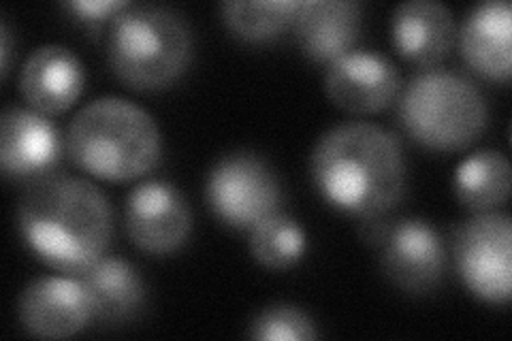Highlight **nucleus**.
I'll use <instances>...</instances> for the list:
<instances>
[{
	"label": "nucleus",
	"instance_id": "1",
	"mask_svg": "<svg viewBox=\"0 0 512 341\" xmlns=\"http://www.w3.org/2000/svg\"><path fill=\"white\" fill-rule=\"evenodd\" d=\"M18 229L43 265L79 275L105 256L114 237V211L99 186L84 177L52 173L26 184Z\"/></svg>",
	"mask_w": 512,
	"mask_h": 341
},
{
	"label": "nucleus",
	"instance_id": "2",
	"mask_svg": "<svg viewBox=\"0 0 512 341\" xmlns=\"http://www.w3.org/2000/svg\"><path fill=\"white\" fill-rule=\"evenodd\" d=\"M325 203L357 218L384 216L406 192V158L397 137L372 122H346L320 137L310 156Z\"/></svg>",
	"mask_w": 512,
	"mask_h": 341
},
{
	"label": "nucleus",
	"instance_id": "3",
	"mask_svg": "<svg viewBox=\"0 0 512 341\" xmlns=\"http://www.w3.org/2000/svg\"><path fill=\"white\" fill-rule=\"evenodd\" d=\"M64 141L73 165L105 182L139 180L163 154L156 120L118 96H103L79 109Z\"/></svg>",
	"mask_w": 512,
	"mask_h": 341
},
{
	"label": "nucleus",
	"instance_id": "4",
	"mask_svg": "<svg viewBox=\"0 0 512 341\" xmlns=\"http://www.w3.org/2000/svg\"><path fill=\"white\" fill-rule=\"evenodd\" d=\"M192 30L180 13L158 5H128L109 26L107 58L126 88L165 90L190 67Z\"/></svg>",
	"mask_w": 512,
	"mask_h": 341
},
{
	"label": "nucleus",
	"instance_id": "5",
	"mask_svg": "<svg viewBox=\"0 0 512 341\" xmlns=\"http://www.w3.org/2000/svg\"><path fill=\"white\" fill-rule=\"evenodd\" d=\"M397 118L406 135L434 152H461L485 133L489 105L474 81L455 71L429 69L399 92Z\"/></svg>",
	"mask_w": 512,
	"mask_h": 341
},
{
	"label": "nucleus",
	"instance_id": "6",
	"mask_svg": "<svg viewBox=\"0 0 512 341\" xmlns=\"http://www.w3.org/2000/svg\"><path fill=\"white\" fill-rule=\"evenodd\" d=\"M205 199L224 226L250 233L278 214L282 186L259 154L233 152L222 156L207 173Z\"/></svg>",
	"mask_w": 512,
	"mask_h": 341
},
{
	"label": "nucleus",
	"instance_id": "7",
	"mask_svg": "<svg viewBox=\"0 0 512 341\" xmlns=\"http://www.w3.org/2000/svg\"><path fill=\"white\" fill-rule=\"evenodd\" d=\"M457 273L470 295L489 305L512 297V220L500 211H483L463 222L453 237Z\"/></svg>",
	"mask_w": 512,
	"mask_h": 341
},
{
	"label": "nucleus",
	"instance_id": "8",
	"mask_svg": "<svg viewBox=\"0 0 512 341\" xmlns=\"http://www.w3.org/2000/svg\"><path fill=\"white\" fill-rule=\"evenodd\" d=\"M126 235L141 252L167 256L178 252L192 233V209L178 186L163 180L131 190L124 209Z\"/></svg>",
	"mask_w": 512,
	"mask_h": 341
},
{
	"label": "nucleus",
	"instance_id": "9",
	"mask_svg": "<svg viewBox=\"0 0 512 341\" xmlns=\"http://www.w3.org/2000/svg\"><path fill=\"white\" fill-rule=\"evenodd\" d=\"M380 267L387 280L408 295H427L444 278L446 254L440 233L427 220L391 222L380 243Z\"/></svg>",
	"mask_w": 512,
	"mask_h": 341
},
{
	"label": "nucleus",
	"instance_id": "10",
	"mask_svg": "<svg viewBox=\"0 0 512 341\" xmlns=\"http://www.w3.org/2000/svg\"><path fill=\"white\" fill-rule=\"evenodd\" d=\"M67 150L56 124L35 109L7 107L0 118V169L7 180L35 182L52 175Z\"/></svg>",
	"mask_w": 512,
	"mask_h": 341
},
{
	"label": "nucleus",
	"instance_id": "11",
	"mask_svg": "<svg viewBox=\"0 0 512 341\" xmlns=\"http://www.w3.org/2000/svg\"><path fill=\"white\" fill-rule=\"evenodd\" d=\"M402 90L395 64L378 52L352 50L329 64L325 92L329 101L355 116H374L387 109Z\"/></svg>",
	"mask_w": 512,
	"mask_h": 341
},
{
	"label": "nucleus",
	"instance_id": "12",
	"mask_svg": "<svg viewBox=\"0 0 512 341\" xmlns=\"http://www.w3.org/2000/svg\"><path fill=\"white\" fill-rule=\"evenodd\" d=\"M18 318L30 337L56 341L84 331L92 322V307L73 275H43L22 290Z\"/></svg>",
	"mask_w": 512,
	"mask_h": 341
},
{
	"label": "nucleus",
	"instance_id": "13",
	"mask_svg": "<svg viewBox=\"0 0 512 341\" xmlns=\"http://www.w3.org/2000/svg\"><path fill=\"white\" fill-rule=\"evenodd\" d=\"M457 43L453 11L438 0H406L391 13V45L412 67L434 69Z\"/></svg>",
	"mask_w": 512,
	"mask_h": 341
},
{
	"label": "nucleus",
	"instance_id": "14",
	"mask_svg": "<svg viewBox=\"0 0 512 341\" xmlns=\"http://www.w3.org/2000/svg\"><path fill=\"white\" fill-rule=\"evenodd\" d=\"M86 88L84 64L73 50L58 43L41 45L32 52L20 71V94L30 109L43 116H62Z\"/></svg>",
	"mask_w": 512,
	"mask_h": 341
},
{
	"label": "nucleus",
	"instance_id": "15",
	"mask_svg": "<svg viewBox=\"0 0 512 341\" xmlns=\"http://www.w3.org/2000/svg\"><path fill=\"white\" fill-rule=\"evenodd\" d=\"M457 43L474 73L506 84L512 75V7L508 0L476 5L463 18Z\"/></svg>",
	"mask_w": 512,
	"mask_h": 341
},
{
	"label": "nucleus",
	"instance_id": "16",
	"mask_svg": "<svg viewBox=\"0 0 512 341\" xmlns=\"http://www.w3.org/2000/svg\"><path fill=\"white\" fill-rule=\"evenodd\" d=\"M361 24L363 7L355 0H301L293 28L303 54L331 64L355 50Z\"/></svg>",
	"mask_w": 512,
	"mask_h": 341
},
{
	"label": "nucleus",
	"instance_id": "17",
	"mask_svg": "<svg viewBox=\"0 0 512 341\" xmlns=\"http://www.w3.org/2000/svg\"><path fill=\"white\" fill-rule=\"evenodd\" d=\"M75 278L86 288L92 320L96 322L126 324L146 307V282L139 269L124 258L103 256Z\"/></svg>",
	"mask_w": 512,
	"mask_h": 341
},
{
	"label": "nucleus",
	"instance_id": "18",
	"mask_svg": "<svg viewBox=\"0 0 512 341\" xmlns=\"http://www.w3.org/2000/svg\"><path fill=\"white\" fill-rule=\"evenodd\" d=\"M457 201L474 211H495L510 199L512 169L508 158L498 150H478L463 158L453 177Z\"/></svg>",
	"mask_w": 512,
	"mask_h": 341
},
{
	"label": "nucleus",
	"instance_id": "19",
	"mask_svg": "<svg viewBox=\"0 0 512 341\" xmlns=\"http://www.w3.org/2000/svg\"><path fill=\"white\" fill-rule=\"evenodd\" d=\"M301 0H229L220 5L222 22L237 39L265 43L291 28Z\"/></svg>",
	"mask_w": 512,
	"mask_h": 341
},
{
	"label": "nucleus",
	"instance_id": "20",
	"mask_svg": "<svg viewBox=\"0 0 512 341\" xmlns=\"http://www.w3.org/2000/svg\"><path fill=\"white\" fill-rule=\"evenodd\" d=\"M248 246L256 263L271 271H284L295 267L306 256L308 235L295 218L278 211L259 226H254Z\"/></svg>",
	"mask_w": 512,
	"mask_h": 341
},
{
	"label": "nucleus",
	"instance_id": "21",
	"mask_svg": "<svg viewBox=\"0 0 512 341\" xmlns=\"http://www.w3.org/2000/svg\"><path fill=\"white\" fill-rule=\"evenodd\" d=\"M248 337L256 341H312L320 333L310 314L295 305H269L256 314L248 327Z\"/></svg>",
	"mask_w": 512,
	"mask_h": 341
},
{
	"label": "nucleus",
	"instance_id": "22",
	"mask_svg": "<svg viewBox=\"0 0 512 341\" xmlns=\"http://www.w3.org/2000/svg\"><path fill=\"white\" fill-rule=\"evenodd\" d=\"M128 5H131L128 0H71L62 7L86 24H101L105 20H114Z\"/></svg>",
	"mask_w": 512,
	"mask_h": 341
},
{
	"label": "nucleus",
	"instance_id": "23",
	"mask_svg": "<svg viewBox=\"0 0 512 341\" xmlns=\"http://www.w3.org/2000/svg\"><path fill=\"white\" fill-rule=\"evenodd\" d=\"M391 229V220H387V214L384 216H370V218H361L359 226V235L365 243H372V246H378L384 241Z\"/></svg>",
	"mask_w": 512,
	"mask_h": 341
},
{
	"label": "nucleus",
	"instance_id": "24",
	"mask_svg": "<svg viewBox=\"0 0 512 341\" xmlns=\"http://www.w3.org/2000/svg\"><path fill=\"white\" fill-rule=\"evenodd\" d=\"M0 41H3V47H0V56H3V79H7L11 71V32L5 20L0 24Z\"/></svg>",
	"mask_w": 512,
	"mask_h": 341
}]
</instances>
